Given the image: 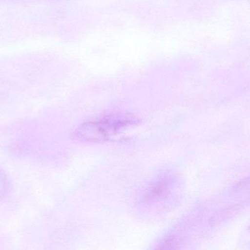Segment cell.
Returning <instances> with one entry per match:
<instances>
[{
  "mask_svg": "<svg viewBox=\"0 0 250 250\" xmlns=\"http://www.w3.org/2000/svg\"><path fill=\"white\" fill-rule=\"evenodd\" d=\"M136 124V120L125 114H111L83 123L75 132L76 138L85 142H104Z\"/></svg>",
  "mask_w": 250,
  "mask_h": 250,
  "instance_id": "2",
  "label": "cell"
},
{
  "mask_svg": "<svg viewBox=\"0 0 250 250\" xmlns=\"http://www.w3.org/2000/svg\"><path fill=\"white\" fill-rule=\"evenodd\" d=\"M178 179L175 173L166 171L154 178L142 191L139 209L150 215L166 212L174 205L177 197Z\"/></svg>",
  "mask_w": 250,
  "mask_h": 250,
  "instance_id": "1",
  "label": "cell"
}]
</instances>
